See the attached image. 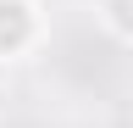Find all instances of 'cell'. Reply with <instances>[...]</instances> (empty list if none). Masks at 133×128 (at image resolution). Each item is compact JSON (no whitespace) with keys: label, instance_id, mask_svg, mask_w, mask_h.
Instances as JSON below:
<instances>
[{"label":"cell","instance_id":"obj_2","mask_svg":"<svg viewBox=\"0 0 133 128\" xmlns=\"http://www.w3.org/2000/svg\"><path fill=\"white\" fill-rule=\"evenodd\" d=\"M94 11H100V28L111 39L133 45V0H94Z\"/></svg>","mask_w":133,"mask_h":128},{"label":"cell","instance_id":"obj_1","mask_svg":"<svg viewBox=\"0 0 133 128\" xmlns=\"http://www.w3.org/2000/svg\"><path fill=\"white\" fill-rule=\"evenodd\" d=\"M39 39H44L39 0H0V61H22Z\"/></svg>","mask_w":133,"mask_h":128}]
</instances>
